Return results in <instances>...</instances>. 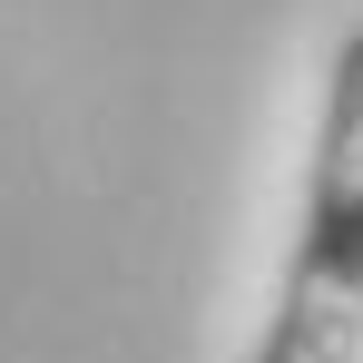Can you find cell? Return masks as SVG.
<instances>
[{"label": "cell", "instance_id": "6da1fadb", "mask_svg": "<svg viewBox=\"0 0 363 363\" xmlns=\"http://www.w3.org/2000/svg\"><path fill=\"white\" fill-rule=\"evenodd\" d=\"M255 363H363V30H344L324 69L304 226L275 275Z\"/></svg>", "mask_w": 363, "mask_h": 363}]
</instances>
